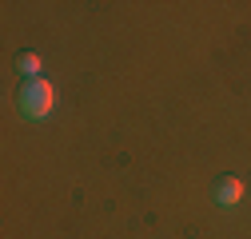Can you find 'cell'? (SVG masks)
I'll list each match as a JSON object with an SVG mask.
<instances>
[{"instance_id": "cell-1", "label": "cell", "mask_w": 251, "mask_h": 239, "mask_svg": "<svg viewBox=\"0 0 251 239\" xmlns=\"http://www.w3.org/2000/svg\"><path fill=\"white\" fill-rule=\"evenodd\" d=\"M16 108H20L24 120H44V116L56 108V88H52L44 76L24 80V84H20V92H16Z\"/></svg>"}, {"instance_id": "cell-2", "label": "cell", "mask_w": 251, "mask_h": 239, "mask_svg": "<svg viewBox=\"0 0 251 239\" xmlns=\"http://www.w3.org/2000/svg\"><path fill=\"white\" fill-rule=\"evenodd\" d=\"M211 195H215V203H219V207H235V203L243 199V184H239L235 175H224V179H215Z\"/></svg>"}, {"instance_id": "cell-3", "label": "cell", "mask_w": 251, "mask_h": 239, "mask_svg": "<svg viewBox=\"0 0 251 239\" xmlns=\"http://www.w3.org/2000/svg\"><path fill=\"white\" fill-rule=\"evenodd\" d=\"M16 72H20L24 80H36V76H40V56H36V52H20V56H16Z\"/></svg>"}]
</instances>
